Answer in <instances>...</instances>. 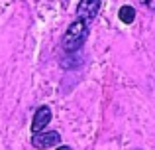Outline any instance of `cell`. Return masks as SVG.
<instances>
[{"label":"cell","mask_w":155,"mask_h":150,"mask_svg":"<svg viewBox=\"0 0 155 150\" xmlns=\"http://www.w3.org/2000/svg\"><path fill=\"white\" fill-rule=\"evenodd\" d=\"M61 142V136L57 131H47V132H35L34 138H31V144L34 148H39V150H45V148H51L55 144Z\"/></svg>","instance_id":"7a4b0ae2"},{"label":"cell","mask_w":155,"mask_h":150,"mask_svg":"<svg viewBox=\"0 0 155 150\" xmlns=\"http://www.w3.org/2000/svg\"><path fill=\"white\" fill-rule=\"evenodd\" d=\"M57 150H73V148H69V146H59Z\"/></svg>","instance_id":"52a82bcc"},{"label":"cell","mask_w":155,"mask_h":150,"mask_svg":"<svg viewBox=\"0 0 155 150\" xmlns=\"http://www.w3.org/2000/svg\"><path fill=\"white\" fill-rule=\"evenodd\" d=\"M49 120H51V109H49V107H45V105H41V107L35 111V115H34L31 131H34V132H41L43 128L49 124Z\"/></svg>","instance_id":"277c9868"},{"label":"cell","mask_w":155,"mask_h":150,"mask_svg":"<svg viewBox=\"0 0 155 150\" xmlns=\"http://www.w3.org/2000/svg\"><path fill=\"white\" fill-rule=\"evenodd\" d=\"M100 10V0H81L79 6H77V14H79L81 20L84 22H91V20L96 18Z\"/></svg>","instance_id":"3957f363"},{"label":"cell","mask_w":155,"mask_h":150,"mask_svg":"<svg viewBox=\"0 0 155 150\" xmlns=\"http://www.w3.org/2000/svg\"><path fill=\"white\" fill-rule=\"evenodd\" d=\"M134 18H136V10L132 6H122L120 8V20L124 24H132Z\"/></svg>","instance_id":"5b68a950"},{"label":"cell","mask_w":155,"mask_h":150,"mask_svg":"<svg viewBox=\"0 0 155 150\" xmlns=\"http://www.w3.org/2000/svg\"><path fill=\"white\" fill-rule=\"evenodd\" d=\"M87 36H88V22H84V20H81V18L75 20V22L67 28V32H65V36H63V50L69 51V54L81 50V46L84 44Z\"/></svg>","instance_id":"6da1fadb"},{"label":"cell","mask_w":155,"mask_h":150,"mask_svg":"<svg viewBox=\"0 0 155 150\" xmlns=\"http://www.w3.org/2000/svg\"><path fill=\"white\" fill-rule=\"evenodd\" d=\"M143 6H147L149 10H155V0H140Z\"/></svg>","instance_id":"8992f818"}]
</instances>
